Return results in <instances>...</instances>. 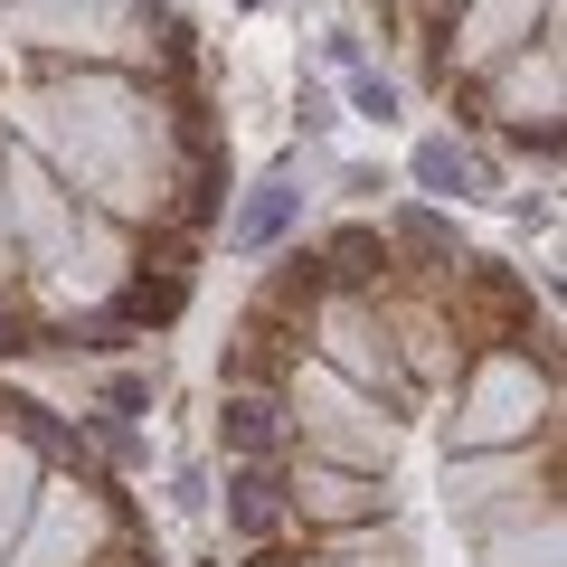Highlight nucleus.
<instances>
[{"label":"nucleus","mask_w":567,"mask_h":567,"mask_svg":"<svg viewBox=\"0 0 567 567\" xmlns=\"http://www.w3.org/2000/svg\"><path fill=\"white\" fill-rule=\"evenodd\" d=\"M218 454L237 567H567L558 322L435 208L265 265Z\"/></svg>","instance_id":"obj_1"},{"label":"nucleus","mask_w":567,"mask_h":567,"mask_svg":"<svg viewBox=\"0 0 567 567\" xmlns=\"http://www.w3.org/2000/svg\"><path fill=\"white\" fill-rule=\"evenodd\" d=\"M416 10H435V20H454V10H464V0H416Z\"/></svg>","instance_id":"obj_4"},{"label":"nucleus","mask_w":567,"mask_h":567,"mask_svg":"<svg viewBox=\"0 0 567 567\" xmlns=\"http://www.w3.org/2000/svg\"><path fill=\"white\" fill-rule=\"evenodd\" d=\"M548 29H558V0H464V10L445 20L435 76H445V95H473L502 58H520L529 39H548Z\"/></svg>","instance_id":"obj_3"},{"label":"nucleus","mask_w":567,"mask_h":567,"mask_svg":"<svg viewBox=\"0 0 567 567\" xmlns=\"http://www.w3.org/2000/svg\"><path fill=\"white\" fill-rule=\"evenodd\" d=\"M0 567H171L76 416L0 388Z\"/></svg>","instance_id":"obj_2"}]
</instances>
